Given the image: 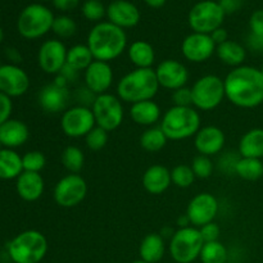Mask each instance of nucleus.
<instances>
[{
    "label": "nucleus",
    "instance_id": "45",
    "mask_svg": "<svg viewBox=\"0 0 263 263\" xmlns=\"http://www.w3.org/2000/svg\"><path fill=\"white\" fill-rule=\"evenodd\" d=\"M13 104L12 100L8 95L0 92V126L4 122H7L8 120H10V115H12Z\"/></svg>",
    "mask_w": 263,
    "mask_h": 263
},
{
    "label": "nucleus",
    "instance_id": "52",
    "mask_svg": "<svg viewBox=\"0 0 263 263\" xmlns=\"http://www.w3.org/2000/svg\"><path fill=\"white\" fill-rule=\"evenodd\" d=\"M148 7L153 8V9H158V8H162L167 3V0H144Z\"/></svg>",
    "mask_w": 263,
    "mask_h": 263
},
{
    "label": "nucleus",
    "instance_id": "24",
    "mask_svg": "<svg viewBox=\"0 0 263 263\" xmlns=\"http://www.w3.org/2000/svg\"><path fill=\"white\" fill-rule=\"evenodd\" d=\"M30 138L27 125L20 120H8L0 126V140L8 149L23 145Z\"/></svg>",
    "mask_w": 263,
    "mask_h": 263
},
{
    "label": "nucleus",
    "instance_id": "30",
    "mask_svg": "<svg viewBox=\"0 0 263 263\" xmlns=\"http://www.w3.org/2000/svg\"><path fill=\"white\" fill-rule=\"evenodd\" d=\"M22 172V157H20V154L15 153L13 149H2L0 151V179H17Z\"/></svg>",
    "mask_w": 263,
    "mask_h": 263
},
{
    "label": "nucleus",
    "instance_id": "38",
    "mask_svg": "<svg viewBox=\"0 0 263 263\" xmlns=\"http://www.w3.org/2000/svg\"><path fill=\"white\" fill-rule=\"evenodd\" d=\"M82 14L90 22H102L103 18L107 15V8L103 5L100 0H86L82 4Z\"/></svg>",
    "mask_w": 263,
    "mask_h": 263
},
{
    "label": "nucleus",
    "instance_id": "16",
    "mask_svg": "<svg viewBox=\"0 0 263 263\" xmlns=\"http://www.w3.org/2000/svg\"><path fill=\"white\" fill-rule=\"evenodd\" d=\"M156 71L157 80L161 87L167 90L180 89V87L186 86L189 81V71L184 63L175 59H164L157 66Z\"/></svg>",
    "mask_w": 263,
    "mask_h": 263
},
{
    "label": "nucleus",
    "instance_id": "61",
    "mask_svg": "<svg viewBox=\"0 0 263 263\" xmlns=\"http://www.w3.org/2000/svg\"><path fill=\"white\" fill-rule=\"evenodd\" d=\"M100 2H102V0H100Z\"/></svg>",
    "mask_w": 263,
    "mask_h": 263
},
{
    "label": "nucleus",
    "instance_id": "60",
    "mask_svg": "<svg viewBox=\"0 0 263 263\" xmlns=\"http://www.w3.org/2000/svg\"><path fill=\"white\" fill-rule=\"evenodd\" d=\"M40 2H48V0H40Z\"/></svg>",
    "mask_w": 263,
    "mask_h": 263
},
{
    "label": "nucleus",
    "instance_id": "59",
    "mask_svg": "<svg viewBox=\"0 0 263 263\" xmlns=\"http://www.w3.org/2000/svg\"><path fill=\"white\" fill-rule=\"evenodd\" d=\"M2 66H3V64H2V62H0V68H2Z\"/></svg>",
    "mask_w": 263,
    "mask_h": 263
},
{
    "label": "nucleus",
    "instance_id": "14",
    "mask_svg": "<svg viewBox=\"0 0 263 263\" xmlns=\"http://www.w3.org/2000/svg\"><path fill=\"white\" fill-rule=\"evenodd\" d=\"M67 51L68 49L58 39L44 41L37 53V62L41 71L57 76L66 66Z\"/></svg>",
    "mask_w": 263,
    "mask_h": 263
},
{
    "label": "nucleus",
    "instance_id": "6",
    "mask_svg": "<svg viewBox=\"0 0 263 263\" xmlns=\"http://www.w3.org/2000/svg\"><path fill=\"white\" fill-rule=\"evenodd\" d=\"M54 14L43 4H30L21 12L17 21V30L22 37L36 40L51 31Z\"/></svg>",
    "mask_w": 263,
    "mask_h": 263
},
{
    "label": "nucleus",
    "instance_id": "17",
    "mask_svg": "<svg viewBox=\"0 0 263 263\" xmlns=\"http://www.w3.org/2000/svg\"><path fill=\"white\" fill-rule=\"evenodd\" d=\"M30 87V77L17 64H3L0 68V92L9 98L22 97Z\"/></svg>",
    "mask_w": 263,
    "mask_h": 263
},
{
    "label": "nucleus",
    "instance_id": "23",
    "mask_svg": "<svg viewBox=\"0 0 263 263\" xmlns=\"http://www.w3.org/2000/svg\"><path fill=\"white\" fill-rule=\"evenodd\" d=\"M15 189L18 195L26 202H35L40 199L45 189V182L39 172L23 171L17 177Z\"/></svg>",
    "mask_w": 263,
    "mask_h": 263
},
{
    "label": "nucleus",
    "instance_id": "35",
    "mask_svg": "<svg viewBox=\"0 0 263 263\" xmlns=\"http://www.w3.org/2000/svg\"><path fill=\"white\" fill-rule=\"evenodd\" d=\"M199 258L202 263H225L228 261V249L218 240L204 243Z\"/></svg>",
    "mask_w": 263,
    "mask_h": 263
},
{
    "label": "nucleus",
    "instance_id": "48",
    "mask_svg": "<svg viewBox=\"0 0 263 263\" xmlns=\"http://www.w3.org/2000/svg\"><path fill=\"white\" fill-rule=\"evenodd\" d=\"M80 0H53V5L61 12H69L79 7Z\"/></svg>",
    "mask_w": 263,
    "mask_h": 263
},
{
    "label": "nucleus",
    "instance_id": "40",
    "mask_svg": "<svg viewBox=\"0 0 263 263\" xmlns=\"http://www.w3.org/2000/svg\"><path fill=\"white\" fill-rule=\"evenodd\" d=\"M192 168L194 171L195 177H199V179H208V177L212 176L213 170H215V164H213L211 157L207 156H199L194 157L192 162Z\"/></svg>",
    "mask_w": 263,
    "mask_h": 263
},
{
    "label": "nucleus",
    "instance_id": "7",
    "mask_svg": "<svg viewBox=\"0 0 263 263\" xmlns=\"http://www.w3.org/2000/svg\"><path fill=\"white\" fill-rule=\"evenodd\" d=\"M204 240L198 228L179 229L170 239L168 252L176 263H192L199 258Z\"/></svg>",
    "mask_w": 263,
    "mask_h": 263
},
{
    "label": "nucleus",
    "instance_id": "21",
    "mask_svg": "<svg viewBox=\"0 0 263 263\" xmlns=\"http://www.w3.org/2000/svg\"><path fill=\"white\" fill-rule=\"evenodd\" d=\"M69 94L68 87H62L58 86L57 84L51 82V84L45 85L43 89L39 92V105L41 107V109L46 113H50V115H55V113L64 112L68 105Z\"/></svg>",
    "mask_w": 263,
    "mask_h": 263
},
{
    "label": "nucleus",
    "instance_id": "8",
    "mask_svg": "<svg viewBox=\"0 0 263 263\" xmlns=\"http://www.w3.org/2000/svg\"><path fill=\"white\" fill-rule=\"evenodd\" d=\"M192 95L195 109L204 112L216 109L226 98L223 80L216 74L202 76L192 86Z\"/></svg>",
    "mask_w": 263,
    "mask_h": 263
},
{
    "label": "nucleus",
    "instance_id": "58",
    "mask_svg": "<svg viewBox=\"0 0 263 263\" xmlns=\"http://www.w3.org/2000/svg\"><path fill=\"white\" fill-rule=\"evenodd\" d=\"M259 69H261V72H262V74H263V66H262L261 68H259Z\"/></svg>",
    "mask_w": 263,
    "mask_h": 263
},
{
    "label": "nucleus",
    "instance_id": "57",
    "mask_svg": "<svg viewBox=\"0 0 263 263\" xmlns=\"http://www.w3.org/2000/svg\"><path fill=\"white\" fill-rule=\"evenodd\" d=\"M2 145H3V144H2V140H0V151H2Z\"/></svg>",
    "mask_w": 263,
    "mask_h": 263
},
{
    "label": "nucleus",
    "instance_id": "2",
    "mask_svg": "<svg viewBox=\"0 0 263 263\" xmlns=\"http://www.w3.org/2000/svg\"><path fill=\"white\" fill-rule=\"evenodd\" d=\"M86 45L91 51L94 61L109 62L122 55L127 48V35L123 28L110 22H99L90 30Z\"/></svg>",
    "mask_w": 263,
    "mask_h": 263
},
{
    "label": "nucleus",
    "instance_id": "42",
    "mask_svg": "<svg viewBox=\"0 0 263 263\" xmlns=\"http://www.w3.org/2000/svg\"><path fill=\"white\" fill-rule=\"evenodd\" d=\"M172 103L176 107H192L193 105V95L192 87H180L172 92Z\"/></svg>",
    "mask_w": 263,
    "mask_h": 263
},
{
    "label": "nucleus",
    "instance_id": "51",
    "mask_svg": "<svg viewBox=\"0 0 263 263\" xmlns=\"http://www.w3.org/2000/svg\"><path fill=\"white\" fill-rule=\"evenodd\" d=\"M211 37H212V40L215 41L216 45H220V44H223L225 41L229 40L228 31H226L223 27H220L211 33Z\"/></svg>",
    "mask_w": 263,
    "mask_h": 263
},
{
    "label": "nucleus",
    "instance_id": "44",
    "mask_svg": "<svg viewBox=\"0 0 263 263\" xmlns=\"http://www.w3.org/2000/svg\"><path fill=\"white\" fill-rule=\"evenodd\" d=\"M249 28L251 33L263 37V9L254 10L249 18Z\"/></svg>",
    "mask_w": 263,
    "mask_h": 263
},
{
    "label": "nucleus",
    "instance_id": "19",
    "mask_svg": "<svg viewBox=\"0 0 263 263\" xmlns=\"http://www.w3.org/2000/svg\"><path fill=\"white\" fill-rule=\"evenodd\" d=\"M140 10L128 0H113L107 7L108 22L120 28H133L140 22Z\"/></svg>",
    "mask_w": 263,
    "mask_h": 263
},
{
    "label": "nucleus",
    "instance_id": "56",
    "mask_svg": "<svg viewBox=\"0 0 263 263\" xmlns=\"http://www.w3.org/2000/svg\"><path fill=\"white\" fill-rule=\"evenodd\" d=\"M133 263H148V262H145V261H143V259H139V261H134Z\"/></svg>",
    "mask_w": 263,
    "mask_h": 263
},
{
    "label": "nucleus",
    "instance_id": "5",
    "mask_svg": "<svg viewBox=\"0 0 263 263\" xmlns=\"http://www.w3.org/2000/svg\"><path fill=\"white\" fill-rule=\"evenodd\" d=\"M48 253V240L37 230H26L8 243V254L14 263H40Z\"/></svg>",
    "mask_w": 263,
    "mask_h": 263
},
{
    "label": "nucleus",
    "instance_id": "27",
    "mask_svg": "<svg viewBox=\"0 0 263 263\" xmlns=\"http://www.w3.org/2000/svg\"><path fill=\"white\" fill-rule=\"evenodd\" d=\"M239 156L244 158H263V128H252L239 141Z\"/></svg>",
    "mask_w": 263,
    "mask_h": 263
},
{
    "label": "nucleus",
    "instance_id": "12",
    "mask_svg": "<svg viewBox=\"0 0 263 263\" xmlns=\"http://www.w3.org/2000/svg\"><path fill=\"white\" fill-rule=\"evenodd\" d=\"M97 126L91 108L74 105L63 112L61 118V128L66 136L71 139L85 138Z\"/></svg>",
    "mask_w": 263,
    "mask_h": 263
},
{
    "label": "nucleus",
    "instance_id": "22",
    "mask_svg": "<svg viewBox=\"0 0 263 263\" xmlns=\"http://www.w3.org/2000/svg\"><path fill=\"white\" fill-rule=\"evenodd\" d=\"M143 187L149 194H163L172 184L171 171L162 164H153L148 167L141 177Z\"/></svg>",
    "mask_w": 263,
    "mask_h": 263
},
{
    "label": "nucleus",
    "instance_id": "53",
    "mask_svg": "<svg viewBox=\"0 0 263 263\" xmlns=\"http://www.w3.org/2000/svg\"><path fill=\"white\" fill-rule=\"evenodd\" d=\"M177 225H179L180 229L189 228V226H192V222H190V220H189V217H187L186 213H185V215H181L179 218H177Z\"/></svg>",
    "mask_w": 263,
    "mask_h": 263
},
{
    "label": "nucleus",
    "instance_id": "32",
    "mask_svg": "<svg viewBox=\"0 0 263 263\" xmlns=\"http://www.w3.org/2000/svg\"><path fill=\"white\" fill-rule=\"evenodd\" d=\"M167 136L159 126L148 127L140 136V145L148 153H157L162 151L167 144Z\"/></svg>",
    "mask_w": 263,
    "mask_h": 263
},
{
    "label": "nucleus",
    "instance_id": "9",
    "mask_svg": "<svg viewBox=\"0 0 263 263\" xmlns=\"http://www.w3.org/2000/svg\"><path fill=\"white\" fill-rule=\"evenodd\" d=\"M225 12L215 0H202L193 5L187 15V22L193 32L211 35L215 30L222 27Z\"/></svg>",
    "mask_w": 263,
    "mask_h": 263
},
{
    "label": "nucleus",
    "instance_id": "47",
    "mask_svg": "<svg viewBox=\"0 0 263 263\" xmlns=\"http://www.w3.org/2000/svg\"><path fill=\"white\" fill-rule=\"evenodd\" d=\"M243 2L244 0H218V4L225 14H233L243 7Z\"/></svg>",
    "mask_w": 263,
    "mask_h": 263
},
{
    "label": "nucleus",
    "instance_id": "11",
    "mask_svg": "<svg viewBox=\"0 0 263 263\" xmlns=\"http://www.w3.org/2000/svg\"><path fill=\"white\" fill-rule=\"evenodd\" d=\"M87 195V184L79 174L62 177L53 190L54 202L62 208H73L84 202Z\"/></svg>",
    "mask_w": 263,
    "mask_h": 263
},
{
    "label": "nucleus",
    "instance_id": "50",
    "mask_svg": "<svg viewBox=\"0 0 263 263\" xmlns=\"http://www.w3.org/2000/svg\"><path fill=\"white\" fill-rule=\"evenodd\" d=\"M59 74H61L62 77H63L64 80H66L67 82L69 84H73L74 81H76L77 79H79V71H76V69L71 68L69 66H64L63 69H62L61 72H59Z\"/></svg>",
    "mask_w": 263,
    "mask_h": 263
},
{
    "label": "nucleus",
    "instance_id": "46",
    "mask_svg": "<svg viewBox=\"0 0 263 263\" xmlns=\"http://www.w3.org/2000/svg\"><path fill=\"white\" fill-rule=\"evenodd\" d=\"M95 98H97V95L92 94L86 86H85L84 89H79L76 92V100L79 102V105H82V107H89V105H92Z\"/></svg>",
    "mask_w": 263,
    "mask_h": 263
},
{
    "label": "nucleus",
    "instance_id": "15",
    "mask_svg": "<svg viewBox=\"0 0 263 263\" xmlns=\"http://www.w3.org/2000/svg\"><path fill=\"white\" fill-rule=\"evenodd\" d=\"M217 45L207 33L193 32L184 39L181 53L186 61L192 63H204L216 53Z\"/></svg>",
    "mask_w": 263,
    "mask_h": 263
},
{
    "label": "nucleus",
    "instance_id": "4",
    "mask_svg": "<svg viewBox=\"0 0 263 263\" xmlns=\"http://www.w3.org/2000/svg\"><path fill=\"white\" fill-rule=\"evenodd\" d=\"M200 121V115L195 108L172 105L161 118L159 127L168 140L180 141L197 135Z\"/></svg>",
    "mask_w": 263,
    "mask_h": 263
},
{
    "label": "nucleus",
    "instance_id": "26",
    "mask_svg": "<svg viewBox=\"0 0 263 263\" xmlns=\"http://www.w3.org/2000/svg\"><path fill=\"white\" fill-rule=\"evenodd\" d=\"M166 252L164 238L161 234L152 233L144 236L139 247V256L140 259L148 263H158L163 258Z\"/></svg>",
    "mask_w": 263,
    "mask_h": 263
},
{
    "label": "nucleus",
    "instance_id": "43",
    "mask_svg": "<svg viewBox=\"0 0 263 263\" xmlns=\"http://www.w3.org/2000/svg\"><path fill=\"white\" fill-rule=\"evenodd\" d=\"M199 231H200V235H202L203 240H204V243H210V241L218 240V238H220V234H221L220 226H218L215 221H213V222L207 223V225L202 226V228H199Z\"/></svg>",
    "mask_w": 263,
    "mask_h": 263
},
{
    "label": "nucleus",
    "instance_id": "29",
    "mask_svg": "<svg viewBox=\"0 0 263 263\" xmlns=\"http://www.w3.org/2000/svg\"><path fill=\"white\" fill-rule=\"evenodd\" d=\"M216 54L218 59L226 66H230L236 68V67L243 66L244 61L247 58V50L241 44L236 41L228 40L223 44H220L216 48Z\"/></svg>",
    "mask_w": 263,
    "mask_h": 263
},
{
    "label": "nucleus",
    "instance_id": "28",
    "mask_svg": "<svg viewBox=\"0 0 263 263\" xmlns=\"http://www.w3.org/2000/svg\"><path fill=\"white\" fill-rule=\"evenodd\" d=\"M127 55L136 68H152L156 62V53L152 44L145 40H136L128 46Z\"/></svg>",
    "mask_w": 263,
    "mask_h": 263
},
{
    "label": "nucleus",
    "instance_id": "31",
    "mask_svg": "<svg viewBox=\"0 0 263 263\" xmlns=\"http://www.w3.org/2000/svg\"><path fill=\"white\" fill-rule=\"evenodd\" d=\"M94 62V57H92L91 51H90L89 46L85 44H76V45L71 46L67 51V66L71 68L76 69V71H84Z\"/></svg>",
    "mask_w": 263,
    "mask_h": 263
},
{
    "label": "nucleus",
    "instance_id": "18",
    "mask_svg": "<svg viewBox=\"0 0 263 263\" xmlns=\"http://www.w3.org/2000/svg\"><path fill=\"white\" fill-rule=\"evenodd\" d=\"M85 86L95 95L105 94L113 84V69L107 62L94 61L84 72Z\"/></svg>",
    "mask_w": 263,
    "mask_h": 263
},
{
    "label": "nucleus",
    "instance_id": "10",
    "mask_svg": "<svg viewBox=\"0 0 263 263\" xmlns=\"http://www.w3.org/2000/svg\"><path fill=\"white\" fill-rule=\"evenodd\" d=\"M91 110L98 127L103 128L107 133L117 130L122 125L125 117L122 100L117 95L109 92L97 95L91 105Z\"/></svg>",
    "mask_w": 263,
    "mask_h": 263
},
{
    "label": "nucleus",
    "instance_id": "36",
    "mask_svg": "<svg viewBox=\"0 0 263 263\" xmlns=\"http://www.w3.org/2000/svg\"><path fill=\"white\" fill-rule=\"evenodd\" d=\"M171 180L172 184L181 189H186L194 184L195 175L192 166L187 164H177L171 170Z\"/></svg>",
    "mask_w": 263,
    "mask_h": 263
},
{
    "label": "nucleus",
    "instance_id": "49",
    "mask_svg": "<svg viewBox=\"0 0 263 263\" xmlns=\"http://www.w3.org/2000/svg\"><path fill=\"white\" fill-rule=\"evenodd\" d=\"M247 44H248V48L253 51H263V37L261 36L253 35V33H249L248 40H247Z\"/></svg>",
    "mask_w": 263,
    "mask_h": 263
},
{
    "label": "nucleus",
    "instance_id": "3",
    "mask_svg": "<svg viewBox=\"0 0 263 263\" xmlns=\"http://www.w3.org/2000/svg\"><path fill=\"white\" fill-rule=\"evenodd\" d=\"M159 87L153 68H135L120 79L116 91L122 102L135 104L144 100H153Z\"/></svg>",
    "mask_w": 263,
    "mask_h": 263
},
{
    "label": "nucleus",
    "instance_id": "54",
    "mask_svg": "<svg viewBox=\"0 0 263 263\" xmlns=\"http://www.w3.org/2000/svg\"><path fill=\"white\" fill-rule=\"evenodd\" d=\"M7 55H8V58L10 59V61L15 62V63H17V62H21V54L18 53L17 49H12V48L8 49Z\"/></svg>",
    "mask_w": 263,
    "mask_h": 263
},
{
    "label": "nucleus",
    "instance_id": "1",
    "mask_svg": "<svg viewBox=\"0 0 263 263\" xmlns=\"http://www.w3.org/2000/svg\"><path fill=\"white\" fill-rule=\"evenodd\" d=\"M226 99L235 107L252 109L263 103V74L253 66L233 68L225 80Z\"/></svg>",
    "mask_w": 263,
    "mask_h": 263
},
{
    "label": "nucleus",
    "instance_id": "33",
    "mask_svg": "<svg viewBox=\"0 0 263 263\" xmlns=\"http://www.w3.org/2000/svg\"><path fill=\"white\" fill-rule=\"evenodd\" d=\"M235 175L246 181H257L263 176V162L257 158L240 157L235 167Z\"/></svg>",
    "mask_w": 263,
    "mask_h": 263
},
{
    "label": "nucleus",
    "instance_id": "25",
    "mask_svg": "<svg viewBox=\"0 0 263 263\" xmlns=\"http://www.w3.org/2000/svg\"><path fill=\"white\" fill-rule=\"evenodd\" d=\"M130 117L136 125L153 127L162 117L159 105L153 100H144V102L131 104Z\"/></svg>",
    "mask_w": 263,
    "mask_h": 263
},
{
    "label": "nucleus",
    "instance_id": "41",
    "mask_svg": "<svg viewBox=\"0 0 263 263\" xmlns=\"http://www.w3.org/2000/svg\"><path fill=\"white\" fill-rule=\"evenodd\" d=\"M85 143H86V146L90 151H102L108 143V133L105 130H103V128L95 126V127L85 136Z\"/></svg>",
    "mask_w": 263,
    "mask_h": 263
},
{
    "label": "nucleus",
    "instance_id": "37",
    "mask_svg": "<svg viewBox=\"0 0 263 263\" xmlns=\"http://www.w3.org/2000/svg\"><path fill=\"white\" fill-rule=\"evenodd\" d=\"M51 31L59 39H69L77 32V23L74 22L73 18L68 17V15H58L54 18Z\"/></svg>",
    "mask_w": 263,
    "mask_h": 263
},
{
    "label": "nucleus",
    "instance_id": "34",
    "mask_svg": "<svg viewBox=\"0 0 263 263\" xmlns=\"http://www.w3.org/2000/svg\"><path fill=\"white\" fill-rule=\"evenodd\" d=\"M62 164L69 174H79L85 164L84 152L76 145H68L62 152Z\"/></svg>",
    "mask_w": 263,
    "mask_h": 263
},
{
    "label": "nucleus",
    "instance_id": "55",
    "mask_svg": "<svg viewBox=\"0 0 263 263\" xmlns=\"http://www.w3.org/2000/svg\"><path fill=\"white\" fill-rule=\"evenodd\" d=\"M3 39H4V31H3V28L0 27V44H2Z\"/></svg>",
    "mask_w": 263,
    "mask_h": 263
},
{
    "label": "nucleus",
    "instance_id": "39",
    "mask_svg": "<svg viewBox=\"0 0 263 263\" xmlns=\"http://www.w3.org/2000/svg\"><path fill=\"white\" fill-rule=\"evenodd\" d=\"M22 166L23 171L39 172L40 174V171H43L44 167L46 166V157L39 151L27 152L22 157Z\"/></svg>",
    "mask_w": 263,
    "mask_h": 263
},
{
    "label": "nucleus",
    "instance_id": "13",
    "mask_svg": "<svg viewBox=\"0 0 263 263\" xmlns=\"http://www.w3.org/2000/svg\"><path fill=\"white\" fill-rule=\"evenodd\" d=\"M218 204L217 198L211 193H199L192 198L186 208V215L189 217L192 226L202 228L207 223L213 222L217 217Z\"/></svg>",
    "mask_w": 263,
    "mask_h": 263
},
{
    "label": "nucleus",
    "instance_id": "20",
    "mask_svg": "<svg viewBox=\"0 0 263 263\" xmlns=\"http://www.w3.org/2000/svg\"><path fill=\"white\" fill-rule=\"evenodd\" d=\"M225 133L217 126H204L194 136V146L202 156L212 157L225 148Z\"/></svg>",
    "mask_w": 263,
    "mask_h": 263
}]
</instances>
